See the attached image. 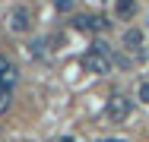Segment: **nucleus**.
I'll use <instances>...</instances> for the list:
<instances>
[{
  "label": "nucleus",
  "mask_w": 149,
  "mask_h": 142,
  "mask_svg": "<svg viewBox=\"0 0 149 142\" xmlns=\"http://www.w3.org/2000/svg\"><path fill=\"white\" fill-rule=\"evenodd\" d=\"M79 66L92 73V76H105V73H111V48L105 44V41H95L86 54L79 57Z\"/></svg>",
  "instance_id": "1"
},
{
  "label": "nucleus",
  "mask_w": 149,
  "mask_h": 142,
  "mask_svg": "<svg viewBox=\"0 0 149 142\" xmlns=\"http://www.w3.org/2000/svg\"><path fill=\"white\" fill-rule=\"evenodd\" d=\"M73 28H76V32H86V35H98V32H108L111 22H108V16H102V13H79V16L73 19Z\"/></svg>",
  "instance_id": "2"
},
{
  "label": "nucleus",
  "mask_w": 149,
  "mask_h": 142,
  "mask_svg": "<svg viewBox=\"0 0 149 142\" xmlns=\"http://www.w3.org/2000/svg\"><path fill=\"white\" fill-rule=\"evenodd\" d=\"M133 111V101L127 98V95H111L108 98V104H105V117H108V123H124L127 117Z\"/></svg>",
  "instance_id": "3"
},
{
  "label": "nucleus",
  "mask_w": 149,
  "mask_h": 142,
  "mask_svg": "<svg viewBox=\"0 0 149 142\" xmlns=\"http://www.w3.org/2000/svg\"><path fill=\"white\" fill-rule=\"evenodd\" d=\"M6 22H10L13 32H19V35H22V32H29V28H32V13L26 10V6H16V10L6 16Z\"/></svg>",
  "instance_id": "4"
},
{
  "label": "nucleus",
  "mask_w": 149,
  "mask_h": 142,
  "mask_svg": "<svg viewBox=\"0 0 149 142\" xmlns=\"http://www.w3.org/2000/svg\"><path fill=\"white\" fill-rule=\"evenodd\" d=\"M16 79H19L16 63H13V60H6V57L0 54V85H3V88H13V85H16Z\"/></svg>",
  "instance_id": "5"
},
{
  "label": "nucleus",
  "mask_w": 149,
  "mask_h": 142,
  "mask_svg": "<svg viewBox=\"0 0 149 142\" xmlns=\"http://www.w3.org/2000/svg\"><path fill=\"white\" fill-rule=\"evenodd\" d=\"M114 10H118L120 19H130L136 13V0H114Z\"/></svg>",
  "instance_id": "6"
},
{
  "label": "nucleus",
  "mask_w": 149,
  "mask_h": 142,
  "mask_svg": "<svg viewBox=\"0 0 149 142\" xmlns=\"http://www.w3.org/2000/svg\"><path fill=\"white\" fill-rule=\"evenodd\" d=\"M124 44H127L130 51L140 48V44H143V28H127V32H124Z\"/></svg>",
  "instance_id": "7"
},
{
  "label": "nucleus",
  "mask_w": 149,
  "mask_h": 142,
  "mask_svg": "<svg viewBox=\"0 0 149 142\" xmlns=\"http://www.w3.org/2000/svg\"><path fill=\"white\" fill-rule=\"evenodd\" d=\"M10 104H13V88H3L0 85V114L10 111Z\"/></svg>",
  "instance_id": "8"
},
{
  "label": "nucleus",
  "mask_w": 149,
  "mask_h": 142,
  "mask_svg": "<svg viewBox=\"0 0 149 142\" xmlns=\"http://www.w3.org/2000/svg\"><path fill=\"white\" fill-rule=\"evenodd\" d=\"M54 6H57V13H70L73 10V0H54Z\"/></svg>",
  "instance_id": "9"
},
{
  "label": "nucleus",
  "mask_w": 149,
  "mask_h": 142,
  "mask_svg": "<svg viewBox=\"0 0 149 142\" xmlns=\"http://www.w3.org/2000/svg\"><path fill=\"white\" fill-rule=\"evenodd\" d=\"M140 101H143V104H149V82L140 85Z\"/></svg>",
  "instance_id": "10"
},
{
  "label": "nucleus",
  "mask_w": 149,
  "mask_h": 142,
  "mask_svg": "<svg viewBox=\"0 0 149 142\" xmlns=\"http://www.w3.org/2000/svg\"><path fill=\"white\" fill-rule=\"evenodd\" d=\"M102 142H127V139H102Z\"/></svg>",
  "instance_id": "11"
},
{
  "label": "nucleus",
  "mask_w": 149,
  "mask_h": 142,
  "mask_svg": "<svg viewBox=\"0 0 149 142\" xmlns=\"http://www.w3.org/2000/svg\"><path fill=\"white\" fill-rule=\"evenodd\" d=\"M63 142H73V139H63Z\"/></svg>",
  "instance_id": "12"
}]
</instances>
